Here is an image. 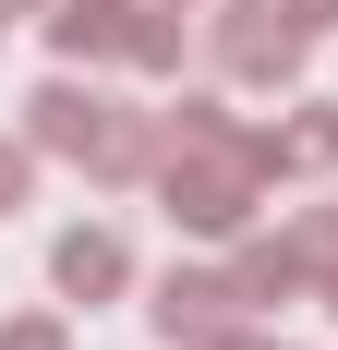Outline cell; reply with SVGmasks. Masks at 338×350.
<instances>
[{
	"label": "cell",
	"mask_w": 338,
	"mask_h": 350,
	"mask_svg": "<svg viewBox=\"0 0 338 350\" xmlns=\"http://www.w3.org/2000/svg\"><path fill=\"white\" fill-rule=\"evenodd\" d=\"M25 145H36V157H73L85 181H145L169 133H157V109H121V97H97V85L61 61V72H49V85L25 97Z\"/></svg>",
	"instance_id": "1"
},
{
	"label": "cell",
	"mask_w": 338,
	"mask_h": 350,
	"mask_svg": "<svg viewBox=\"0 0 338 350\" xmlns=\"http://www.w3.org/2000/svg\"><path fill=\"white\" fill-rule=\"evenodd\" d=\"M326 217H338V206H326Z\"/></svg>",
	"instance_id": "14"
},
{
	"label": "cell",
	"mask_w": 338,
	"mask_h": 350,
	"mask_svg": "<svg viewBox=\"0 0 338 350\" xmlns=\"http://www.w3.org/2000/svg\"><path fill=\"white\" fill-rule=\"evenodd\" d=\"M290 25H302V36H338V0H290Z\"/></svg>",
	"instance_id": "11"
},
{
	"label": "cell",
	"mask_w": 338,
	"mask_h": 350,
	"mask_svg": "<svg viewBox=\"0 0 338 350\" xmlns=\"http://www.w3.org/2000/svg\"><path fill=\"white\" fill-rule=\"evenodd\" d=\"M49 290H61V302H121V290H133V242H121L109 217H73L61 242H49Z\"/></svg>",
	"instance_id": "5"
},
{
	"label": "cell",
	"mask_w": 338,
	"mask_h": 350,
	"mask_svg": "<svg viewBox=\"0 0 338 350\" xmlns=\"http://www.w3.org/2000/svg\"><path fill=\"white\" fill-rule=\"evenodd\" d=\"M302 170H338V109L326 97H302L278 121V181H302Z\"/></svg>",
	"instance_id": "7"
},
{
	"label": "cell",
	"mask_w": 338,
	"mask_h": 350,
	"mask_svg": "<svg viewBox=\"0 0 338 350\" xmlns=\"http://www.w3.org/2000/svg\"><path fill=\"white\" fill-rule=\"evenodd\" d=\"M218 350H278V338H254V314H242V326H230V338H218Z\"/></svg>",
	"instance_id": "12"
},
{
	"label": "cell",
	"mask_w": 338,
	"mask_h": 350,
	"mask_svg": "<svg viewBox=\"0 0 338 350\" xmlns=\"http://www.w3.org/2000/svg\"><path fill=\"white\" fill-rule=\"evenodd\" d=\"M133 12L145 0H49V61H73V72L133 61Z\"/></svg>",
	"instance_id": "6"
},
{
	"label": "cell",
	"mask_w": 338,
	"mask_h": 350,
	"mask_svg": "<svg viewBox=\"0 0 338 350\" xmlns=\"http://www.w3.org/2000/svg\"><path fill=\"white\" fill-rule=\"evenodd\" d=\"M242 314H254V302H242V278H230V266H169V278L145 290V326H157L169 350H218Z\"/></svg>",
	"instance_id": "4"
},
{
	"label": "cell",
	"mask_w": 338,
	"mask_h": 350,
	"mask_svg": "<svg viewBox=\"0 0 338 350\" xmlns=\"http://www.w3.org/2000/svg\"><path fill=\"white\" fill-rule=\"evenodd\" d=\"M181 49H194L181 36V0H145L133 12V72H181Z\"/></svg>",
	"instance_id": "8"
},
{
	"label": "cell",
	"mask_w": 338,
	"mask_h": 350,
	"mask_svg": "<svg viewBox=\"0 0 338 350\" xmlns=\"http://www.w3.org/2000/svg\"><path fill=\"white\" fill-rule=\"evenodd\" d=\"M25 181H36V145H0V217H25Z\"/></svg>",
	"instance_id": "10"
},
{
	"label": "cell",
	"mask_w": 338,
	"mask_h": 350,
	"mask_svg": "<svg viewBox=\"0 0 338 350\" xmlns=\"http://www.w3.org/2000/svg\"><path fill=\"white\" fill-rule=\"evenodd\" d=\"M314 302H326V314H338V254H326V278H314Z\"/></svg>",
	"instance_id": "13"
},
{
	"label": "cell",
	"mask_w": 338,
	"mask_h": 350,
	"mask_svg": "<svg viewBox=\"0 0 338 350\" xmlns=\"http://www.w3.org/2000/svg\"><path fill=\"white\" fill-rule=\"evenodd\" d=\"M0 350H73V314H12V326H0Z\"/></svg>",
	"instance_id": "9"
},
{
	"label": "cell",
	"mask_w": 338,
	"mask_h": 350,
	"mask_svg": "<svg viewBox=\"0 0 338 350\" xmlns=\"http://www.w3.org/2000/svg\"><path fill=\"white\" fill-rule=\"evenodd\" d=\"M314 36L290 25V0H218V72L230 85H302Z\"/></svg>",
	"instance_id": "3"
},
{
	"label": "cell",
	"mask_w": 338,
	"mask_h": 350,
	"mask_svg": "<svg viewBox=\"0 0 338 350\" xmlns=\"http://www.w3.org/2000/svg\"><path fill=\"white\" fill-rule=\"evenodd\" d=\"M157 206L194 230V242H242L254 206H266V157H254V121L230 133H169L157 145Z\"/></svg>",
	"instance_id": "2"
}]
</instances>
